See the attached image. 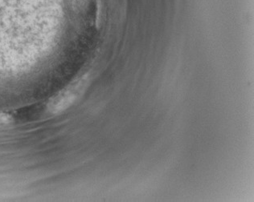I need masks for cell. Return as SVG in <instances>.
Masks as SVG:
<instances>
[{
	"label": "cell",
	"mask_w": 254,
	"mask_h": 202,
	"mask_svg": "<svg viewBox=\"0 0 254 202\" xmlns=\"http://www.w3.org/2000/svg\"><path fill=\"white\" fill-rule=\"evenodd\" d=\"M79 89L72 88L62 92L49 101L48 109L52 114H58L68 109L72 105L79 96Z\"/></svg>",
	"instance_id": "cell-1"
},
{
	"label": "cell",
	"mask_w": 254,
	"mask_h": 202,
	"mask_svg": "<svg viewBox=\"0 0 254 202\" xmlns=\"http://www.w3.org/2000/svg\"><path fill=\"white\" fill-rule=\"evenodd\" d=\"M11 121V116L5 114H0V124H7Z\"/></svg>",
	"instance_id": "cell-2"
}]
</instances>
